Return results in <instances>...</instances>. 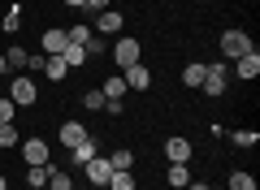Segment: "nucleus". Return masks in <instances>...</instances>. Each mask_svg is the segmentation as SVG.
Masks as SVG:
<instances>
[{"mask_svg": "<svg viewBox=\"0 0 260 190\" xmlns=\"http://www.w3.org/2000/svg\"><path fill=\"white\" fill-rule=\"evenodd\" d=\"M225 87H230V65H225V61L204 65V82H200V91H204V95H221Z\"/></svg>", "mask_w": 260, "mask_h": 190, "instance_id": "f257e3e1", "label": "nucleus"}, {"mask_svg": "<svg viewBox=\"0 0 260 190\" xmlns=\"http://www.w3.org/2000/svg\"><path fill=\"white\" fill-rule=\"evenodd\" d=\"M139 56H143L139 39H130V35H121L117 44H113V65H117V69H130V65H139Z\"/></svg>", "mask_w": 260, "mask_h": 190, "instance_id": "f03ea898", "label": "nucleus"}, {"mask_svg": "<svg viewBox=\"0 0 260 190\" xmlns=\"http://www.w3.org/2000/svg\"><path fill=\"white\" fill-rule=\"evenodd\" d=\"M91 30H95L100 39H109V35H121V30H126V18H121L117 9H104V13H95Z\"/></svg>", "mask_w": 260, "mask_h": 190, "instance_id": "7ed1b4c3", "label": "nucleus"}, {"mask_svg": "<svg viewBox=\"0 0 260 190\" xmlns=\"http://www.w3.org/2000/svg\"><path fill=\"white\" fill-rule=\"evenodd\" d=\"M251 52V39L243 35V30H225L221 35V56L225 61H239V56H247Z\"/></svg>", "mask_w": 260, "mask_h": 190, "instance_id": "20e7f679", "label": "nucleus"}, {"mask_svg": "<svg viewBox=\"0 0 260 190\" xmlns=\"http://www.w3.org/2000/svg\"><path fill=\"white\" fill-rule=\"evenodd\" d=\"M9 100L18 104V108H30V104H35V78H13L9 82Z\"/></svg>", "mask_w": 260, "mask_h": 190, "instance_id": "39448f33", "label": "nucleus"}, {"mask_svg": "<svg viewBox=\"0 0 260 190\" xmlns=\"http://www.w3.org/2000/svg\"><path fill=\"white\" fill-rule=\"evenodd\" d=\"M165 156H169V164H186L195 156V147H191V138L174 134V138H165Z\"/></svg>", "mask_w": 260, "mask_h": 190, "instance_id": "423d86ee", "label": "nucleus"}, {"mask_svg": "<svg viewBox=\"0 0 260 190\" xmlns=\"http://www.w3.org/2000/svg\"><path fill=\"white\" fill-rule=\"evenodd\" d=\"M83 169H87V181H91V186H109V177H113L109 156H95V160H87Z\"/></svg>", "mask_w": 260, "mask_h": 190, "instance_id": "0eeeda50", "label": "nucleus"}, {"mask_svg": "<svg viewBox=\"0 0 260 190\" xmlns=\"http://www.w3.org/2000/svg\"><path fill=\"white\" fill-rule=\"evenodd\" d=\"M95 156H100V138L95 134H87L78 147H70V164H87V160H95Z\"/></svg>", "mask_w": 260, "mask_h": 190, "instance_id": "6e6552de", "label": "nucleus"}, {"mask_svg": "<svg viewBox=\"0 0 260 190\" xmlns=\"http://www.w3.org/2000/svg\"><path fill=\"white\" fill-rule=\"evenodd\" d=\"M39 44H44V56H61V52H65V44H70V35H65L61 26H48Z\"/></svg>", "mask_w": 260, "mask_h": 190, "instance_id": "1a4fd4ad", "label": "nucleus"}, {"mask_svg": "<svg viewBox=\"0 0 260 190\" xmlns=\"http://www.w3.org/2000/svg\"><path fill=\"white\" fill-rule=\"evenodd\" d=\"M22 160H26V169L30 164H48V143L44 138H26L22 143Z\"/></svg>", "mask_w": 260, "mask_h": 190, "instance_id": "9d476101", "label": "nucleus"}, {"mask_svg": "<svg viewBox=\"0 0 260 190\" xmlns=\"http://www.w3.org/2000/svg\"><path fill=\"white\" fill-rule=\"evenodd\" d=\"M121 78H126V87L130 91H148V82H152V73H148V65H130V69H121Z\"/></svg>", "mask_w": 260, "mask_h": 190, "instance_id": "9b49d317", "label": "nucleus"}, {"mask_svg": "<svg viewBox=\"0 0 260 190\" xmlns=\"http://www.w3.org/2000/svg\"><path fill=\"white\" fill-rule=\"evenodd\" d=\"M234 73H239V78H247V82L260 73V52H256V48H251L247 56H239V61H234Z\"/></svg>", "mask_w": 260, "mask_h": 190, "instance_id": "f8f14e48", "label": "nucleus"}, {"mask_svg": "<svg viewBox=\"0 0 260 190\" xmlns=\"http://www.w3.org/2000/svg\"><path fill=\"white\" fill-rule=\"evenodd\" d=\"M126 78H121V73H109V78H104V87H100V95L104 100H121V95H126Z\"/></svg>", "mask_w": 260, "mask_h": 190, "instance_id": "ddd939ff", "label": "nucleus"}, {"mask_svg": "<svg viewBox=\"0 0 260 190\" xmlns=\"http://www.w3.org/2000/svg\"><path fill=\"white\" fill-rule=\"evenodd\" d=\"M83 138H87V126H78V121H65L61 126V143L65 147H78Z\"/></svg>", "mask_w": 260, "mask_h": 190, "instance_id": "4468645a", "label": "nucleus"}, {"mask_svg": "<svg viewBox=\"0 0 260 190\" xmlns=\"http://www.w3.org/2000/svg\"><path fill=\"white\" fill-rule=\"evenodd\" d=\"M165 181H169L174 190H186V186H191V169H186V164H169Z\"/></svg>", "mask_w": 260, "mask_h": 190, "instance_id": "2eb2a0df", "label": "nucleus"}, {"mask_svg": "<svg viewBox=\"0 0 260 190\" xmlns=\"http://www.w3.org/2000/svg\"><path fill=\"white\" fill-rule=\"evenodd\" d=\"M65 73H70V65H65L61 56H44V78L48 82H61Z\"/></svg>", "mask_w": 260, "mask_h": 190, "instance_id": "dca6fc26", "label": "nucleus"}, {"mask_svg": "<svg viewBox=\"0 0 260 190\" xmlns=\"http://www.w3.org/2000/svg\"><path fill=\"white\" fill-rule=\"evenodd\" d=\"M48 173H52V164H30V169H26V186L30 190H44L48 186Z\"/></svg>", "mask_w": 260, "mask_h": 190, "instance_id": "f3484780", "label": "nucleus"}, {"mask_svg": "<svg viewBox=\"0 0 260 190\" xmlns=\"http://www.w3.org/2000/svg\"><path fill=\"white\" fill-rule=\"evenodd\" d=\"M61 61L70 65V69H78V65H87V48H83V44H65Z\"/></svg>", "mask_w": 260, "mask_h": 190, "instance_id": "a211bd4d", "label": "nucleus"}, {"mask_svg": "<svg viewBox=\"0 0 260 190\" xmlns=\"http://www.w3.org/2000/svg\"><path fill=\"white\" fill-rule=\"evenodd\" d=\"M225 190H256V177H251L247 169H234L230 181H225Z\"/></svg>", "mask_w": 260, "mask_h": 190, "instance_id": "6ab92c4d", "label": "nucleus"}, {"mask_svg": "<svg viewBox=\"0 0 260 190\" xmlns=\"http://www.w3.org/2000/svg\"><path fill=\"white\" fill-rule=\"evenodd\" d=\"M109 190H135V173H130V169H113Z\"/></svg>", "mask_w": 260, "mask_h": 190, "instance_id": "aec40b11", "label": "nucleus"}, {"mask_svg": "<svg viewBox=\"0 0 260 190\" xmlns=\"http://www.w3.org/2000/svg\"><path fill=\"white\" fill-rule=\"evenodd\" d=\"M182 82L200 91V82H204V61H191V65H186V69H182Z\"/></svg>", "mask_w": 260, "mask_h": 190, "instance_id": "412c9836", "label": "nucleus"}, {"mask_svg": "<svg viewBox=\"0 0 260 190\" xmlns=\"http://www.w3.org/2000/svg\"><path fill=\"white\" fill-rule=\"evenodd\" d=\"M109 164L113 169H135V151H130V147H117V151L109 156Z\"/></svg>", "mask_w": 260, "mask_h": 190, "instance_id": "4be33fe9", "label": "nucleus"}, {"mask_svg": "<svg viewBox=\"0 0 260 190\" xmlns=\"http://www.w3.org/2000/svg\"><path fill=\"white\" fill-rule=\"evenodd\" d=\"M22 143V134H18V126H13V121H9V126H0V147H5V151H9V147H18Z\"/></svg>", "mask_w": 260, "mask_h": 190, "instance_id": "5701e85b", "label": "nucleus"}, {"mask_svg": "<svg viewBox=\"0 0 260 190\" xmlns=\"http://www.w3.org/2000/svg\"><path fill=\"white\" fill-rule=\"evenodd\" d=\"M48 190H74V181H70V173L52 169V173H48Z\"/></svg>", "mask_w": 260, "mask_h": 190, "instance_id": "b1692460", "label": "nucleus"}, {"mask_svg": "<svg viewBox=\"0 0 260 190\" xmlns=\"http://www.w3.org/2000/svg\"><path fill=\"white\" fill-rule=\"evenodd\" d=\"M5 61H9V69H22V65H26L30 56H26V48H18V44H9V52H5Z\"/></svg>", "mask_w": 260, "mask_h": 190, "instance_id": "393cba45", "label": "nucleus"}, {"mask_svg": "<svg viewBox=\"0 0 260 190\" xmlns=\"http://www.w3.org/2000/svg\"><path fill=\"white\" fill-rule=\"evenodd\" d=\"M230 143H234V147H256V143H260V134H256V130H234Z\"/></svg>", "mask_w": 260, "mask_h": 190, "instance_id": "a878e982", "label": "nucleus"}, {"mask_svg": "<svg viewBox=\"0 0 260 190\" xmlns=\"http://www.w3.org/2000/svg\"><path fill=\"white\" fill-rule=\"evenodd\" d=\"M5 30H22V5H9V13H5Z\"/></svg>", "mask_w": 260, "mask_h": 190, "instance_id": "bb28decb", "label": "nucleus"}, {"mask_svg": "<svg viewBox=\"0 0 260 190\" xmlns=\"http://www.w3.org/2000/svg\"><path fill=\"white\" fill-rule=\"evenodd\" d=\"M13 117H18V104H13L9 95H0V126H9Z\"/></svg>", "mask_w": 260, "mask_h": 190, "instance_id": "cd10ccee", "label": "nucleus"}, {"mask_svg": "<svg viewBox=\"0 0 260 190\" xmlns=\"http://www.w3.org/2000/svg\"><path fill=\"white\" fill-rule=\"evenodd\" d=\"M65 35H70V44H83V48H87V39H91V26H70Z\"/></svg>", "mask_w": 260, "mask_h": 190, "instance_id": "c85d7f7f", "label": "nucleus"}, {"mask_svg": "<svg viewBox=\"0 0 260 190\" xmlns=\"http://www.w3.org/2000/svg\"><path fill=\"white\" fill-rule=\"evenodd\" d=\"M83 108H91V112H104V95H100V91H87V95H83Z\"/></svg>", "mask_w": 260, "mask_h": 190, "instance_id": "c756f323", "label": "nucleus"}, {"mask_svg": "<svg viewBox=\"0 0 260 190\" xmlns=\"http://www.w3.org/2000/svg\"><path fill=\"white\" fill-rule=\"evenodd\" d=\"M104 52H109V44H104V39L91 30V39H87V56H104Z\"/></svg>", "mask_w": 260, "mask_h": 190, "instance_id": "7c9ffc66", "label": "nucleus"}, {"mask_svg": "<svg viewBox=\"0 0 260 190\" xmlns=\"http://www.w3.org/2000/svg\"><path fill=\"white\" fill-rule=\"evenodd\" d=\"M83 9H87V13H91V18H95V13L113 9V5H109V0H83Z\"/></svg>", "mask_w": 260, "mask_h": 190, "instance_id": "2f4dec72", "label": "nucleus"}, {"mask_svg": "<svg viewBox=\"0 0 260 190\" xmlns=\"http://www.w3.org/2000/svg\"><path fill=\"white\" fill-rule=\"evenodd\" d=\"M5 69H9V61H5V52H0V78H5Z\"/></svg>", "mask_w": 260, "mask_h": 190, "instance_id": "473e14b6", "label": "nucleus"}, {"mask_svg": "<svg viewBox=\"0 0 260 190\" xmlns=\"http://www.w3.org/2000/svg\"><path fill=\"white\" fill-rule=\"evenodd\" d=\"M186 190H208V186H204V181H191V186H186Z\"/></svg>", "mask_w": 260, "mask_h": 190, "instance_id": "72a5a7b5", "label": "nucleus"}, {"mask_svg": "<svg viewBox=\"0 0 260 190\" xmlns=\"http://www.w3.org/2000/svg\"><path fill=\"white\" fill-rule=\"evenodd\" d=\"M65 5H70V9H83V0H65Z\"/></svg>", "mask_w": 260, "mask_h": 190, "instance_id": "f704fd0d", "label": "nucleus"}, {"mask_svg": "<svg viewBox=\"0 0 260 190\" xmlns=\"http://www.w3.org/2000/svg\"><path fill=\"white\" fill-rule=\"evenodd\" d=\"M0 190H9V181H5V177H0Z\"/></svg>", "mask_w": 260, "mask_h": 190, "instance_id": "c9c22d12", "label": "nucleus"}, {"mask_svg": "<svg viewBox=\"0 0 260 190\" xmlns=\"http://www.w3.org/2000/svg\"><path fill=\"white\" fill-rule=\"evenodd\" d=\"M0 95H5V91H0Z\"/></svg>", "mask_w": 260, "mask_h": 190, "instance_id": "e433bc0d", "label": "nucleus"}, {"mask_svg": "<svg viewBox=\"0 0 260 190\" xmlns=\"http://www.w3.org/2000/svg\"><path fill=\"white\" fill-rule=\"evenodd\" d=\"M208 190H213V186H208Z\"/></svg>", "mask_w": 260, "mask_h": 190, "instance_id": "4c0bfd02", "label": "nucleus"}]
</instances>
